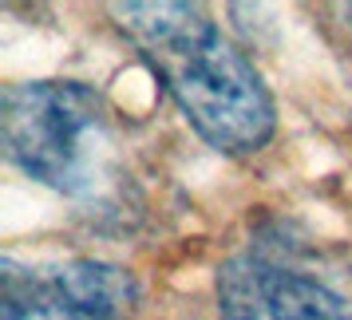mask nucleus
<instances>
[{"label":"nucleus","mask_w":352,"mask_h":320,"mask_svg":"<svg viewBox=\"0 0 352 320\" xmlns=\"http://www.w3.org/2000/svg\"><path fill=\"white\" fill-rule=\"evenodd\" d=\"M115 24L175 95L194 130L226 155H250L273 139L277 111L257 67L194 4H111Z\"/></svg>","instance_id":"obj_1"},{"label":"nucleus","mask_w":352,"mask_h":320,"mask_svg":"<svg viewBox=\"0 0 352 320\" xmlns=\"http://www.w3.org/2000/svg\"><path fill=\"white\" fill-rule=\"evenodd\" d=\"M0 139L4 155L40 186L99 209L127 206V150L115 111L96 87L76 80L8 83Z\"/></svg>","instance_id":"obj_2"},{"label":"nucleus","mask_w":352,"mask_h":320,"mask_svg":"<svg viewBox=\"0 0 352 320\" xmlns=\"http://www.w3.org/2000/svg\"><path fill=\"white\" fill-rule=\"evenodd\" d=\"M135 304V277L99 257L48 265L0 261V320H131Z\"/></svg>","instance_id":"obj_3"},{"label":"nucleus","mask_w":352,"mask_h":320,"mask_svg":"<svg viewBox=\"0 0 352 320\" xmlns=\"http://www.w3.org/2000/svg\"><path fill=\"white\" fill-rule=\"evenodd\" d=\"M222 320H349L320 277L265 253H238L218 269Z\"/></svg>","instance_id":"obj_4"},{"label":"nucleus","mask_w":352,"mask_h":320,"mask_svg":"<svg viewBox=\"0 0 352 320\" xmlns=\"http://www.w3.org/2000/svg\"><path fill=\"white\" fill-rule=\"evenodd\" d=\"M320 281L336 293V301H340V308H344V317L352 320V265H340V269H333V277H320Z\"/></svg>","instance_id":"obj_5"}]
</instances>
